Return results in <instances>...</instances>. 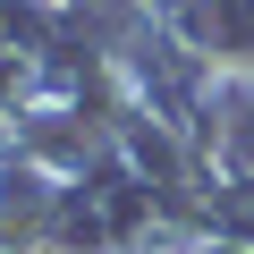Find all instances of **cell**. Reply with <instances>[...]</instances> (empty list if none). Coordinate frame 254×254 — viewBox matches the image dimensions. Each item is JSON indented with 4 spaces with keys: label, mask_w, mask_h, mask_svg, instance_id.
<instances>
[{
    "label": "cell",
    "mask_w": 254,
    "mask_h": 254,
    "mask_svg": "<svg viewBox=\"0 0 254 254\" xmlns=\"http://www.w3.org/2000/svg\"><path fill=\"white\" fill-rule=\"evenodd\" d=\"M220 237H246L254 246V203L246 195H220Z\"/></svg>",
    "instance_id": "cell-1"
},
{
    "label": "cell",
    "mask_w": 254,
    "mask_h": 254,
    "mask_svg": "<svg viewBox=\"0 0 254 254\" xmlns=\"http://www.w3.org/2000/svg\"><path fill=\"white\" fill-rule=\"evenodd\" d=\"M195 254H254V246H246V237H203Z\"/></svg>",
    "instance_id": "cell-2"
}]
</instances>
